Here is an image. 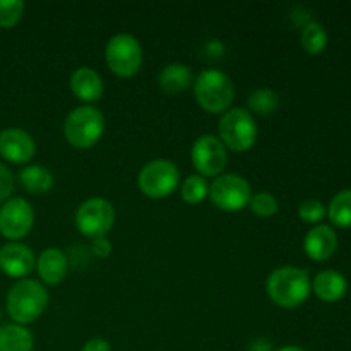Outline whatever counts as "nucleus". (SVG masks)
I'll list each match as a JSON object with an SVG mask.
<instances>
[{
    "instance_id": "obj_1",
    "label": "nucleus",
    "mask_w": 351,
    "mask_h": 351,
    "mask_svg": "<svg viewBox=\"0 0 351 351\" xmlns=\"http://www.w3.org/2000/svg\"><path fill=\"white\" fill-rule=\"evenodd\" d=\"M312 290L307 271L295 266H283L267 276V297L283 308H297L308 298Z\"/></svg>"
},
{
    "instance_id": "obj_2",
    "label": "nucleus",
    "mask_w": 351,
    "mask_h": 351,
    "mask_svg": "<svg viewBox=\"0 0 351 351\" xmlns=\"http://www.w3.org/2000/svg\"><path fill=\"white\" fill-rule=\"evenodd\" d=\"M7 312L16 324H31L43 315L48 291L34 280H21L7 293Z\"/></svg>"
},
{
    "instance_id": "obj_3",
    "label": "nucleus",
    "mask_w": 351,
    "mask_h": 351,
    "mask_svg": "<svg viewBox=\"0 0 351 351\" xmlns=\"http://www.w3.org/2000/svg\"><path fill=\"white\" fill-rule=\"evenodd\" d=\"M194 95L202 110L208 113H223L235 98V88L225 72L208 69L195 79Z\"/></svg>"
},
{
    "instance_id": "obj_4",
    "label": "nucleus",
    "mask_w": 351,
    "mask_h": 351,
    "mask_svg": "<svg viewBox=\"0 0 351 351\" xmlns=\"http://www.w3.org/2000/svg\"><path fill=\"white\" fill-rule=\"evenodd\" d=\"M105 132V117L95 106H77L64 122V134L69 144L79 149H88L101 139Z\"/></svg>"
},
{
    "instance_id": "obj_5",
    "label": "nucleus",
    "mask_w": 351,
    "mask_h": 351,
    "mask_svg": "<svg viewBox=\"0 0 351 351\" xmlns=\"http://www.w3.org/2000/svg\"><path fill=\"white\" fill-rule=\"evenodd\" d=\"M257 123L252 113L243 108L228 110L219 120V141L237 153L249 151L256 144Z\"/></svg>"
},
{
    "instance_id": "obj_6",
    "label": "nucleus",
    "mask_w": 351,
    "mask_h": 351,
    "mask_svg": "<svg viewBox=\"0 0 351 351\" xmlns=\"http://www.w3.org/2000/svg\"><path fill=\"white\" fill-rule=\"evenodd\" d=\"M105 60L110 71L115 75L132 77L143 65V47L132 34H115L106 43Z\"/></svg>"
},
{
    "instance_id": "obj_7",
    "label": "nucleus",
    "mask_w": 351,
    "mask_h": 351,
    "mask_svg": "<svg viewBox=\"0 0 351 351\" xmlns=\"http://www.w3.org/2000/svg\"><path fill=\"white\" fill-rule=\"evenodd\" d=\"M180 182V171L170 160H153L144 165L137 184L141 192L151 199L168 197L175 192Z\"/></svg>"
},
{
    "instance_id": "obj_8",
    "label": "nucleus",
    "mask_w": 351,
    "mask_h": 351,
    "mask_svg": "<svg viewBox=\"0 0 351 351\" xmlns=\"http://www.w3.org/2000/svg\"><path fill=\"white\" fill-rule=\"evenodd\" d=\"M209 197L216 208L226 213H237L247 208L252 197L250 184L237 173L219 175L209 187Z\"/></svg>"
},
{
    "instance_id": "obj_9",
    "label": "nucleus",
    "mask_w": 351,
    "mask_h": 351,
    "mask_svg": "<svg viewBox=\"0 0 351 351\" xmlns=\"http://www.w3.org/2000/svg\"><path fill=\"white\" fill-rule=\"evenodd\" d=\"M115 221V209L106 199L93 197L82 202L75 213V226L88 239L106 237Z\"/></svg>"
},
{
    "instance_id": "obj_10",
    "label": "nucleus",
    "mask_w": 351,
    "mask_h": 351,
    "mask_svg": "<svg viewBox=\"0 0 351 351\" xmlns=\"http://www.w3.org/2000/svg\"><path fill=\"white\" fill-rule=\"evenodd\" d=\"M191 158L201 177H219L228 161V153L218 137L206 134L194 143Z\"/></svg>"
},
{
    "instance_id": "obj_11",
    "label": "nucleus",
    "mask_w": 351,
    "mask_h": 351,
    "mask_svg": "<svg viewBox=\"0 0 351 351\" xmlns=\"http://www.w3.org/2000/svg\"><path fill=\"white\" fill-rule=\"evenodd\" d=\"M34 211L23 197H12L0 208V233L9 240H21L31 232Z\"/></svg>"
},
{
    "instance_id": "obj_12",
    "label": "nucleus",
    "mask_w": 351,
    "mask_h": 351,
    "mask_svg": "<svg viewBox=\"0 0 351 351\" xmlns=\"http://www.w3.org/2000/svg\"><path fill=\"white\" fill-rule=\"evenodd\" d=\"M34 153H36V144L26 130L10 127L0 132V156L3 160L23 165L31 161Z\"/></svg>"
},
{
    "instance_id": "obj_13",
    "label": "nucleus",
    "mask_w": 351,
    "mask_h": 351,
    "mask_svg": "<svg viewBox=\"0 0 351 351\" xmlns=\"http://www.w3.org/2000/svg\"><path fill=\"white\" fill-rule=\"evenodd\" d=\"M34 266H36V257L27 245L10 242L0 247V269L9 278L26 280Z\"/></svg>"
},
{
    "instance_id": "obj_14",
    "label": "nucleus",
    "mask_w": 351,
    "mask_h": 351,
    "mask_svg": "<svg viewBox=\"0 0 351 351\" xmlns=\"http://www.w3.org/2000/svg\"><path fill=\"white\" fill-rule=\"evenodd\" d=\"M336 247H338V237L328 225H317L312 228L304 240L305 252L314 261L329 259L335 254Z\"/></svg>"
},
{
    "instance_id": "obj_15",
    "label": "nucleus",
    "mask_w": 351,
    "mask_h": 351,
    "mask_svg": "<svg viewBox=\"0 0 351 351\" xmlns=\"http://www.w3.org/2000/svg\"><path fill=\"white\" fill-rule=\"evenodd\" d=\"M71 89L75 98L86 103H95L103 96V81L93 69L79 67L71 75Z\"/></svg>"
},
{
    "instance_id": "obj_16",
    "label": "nucleus",
    "mask_w": 351,
    "mask_h": 351,
    "mask_svg": "<svg viewBox=\"0 0 351 351\" xmlns=\"http://www.w3.org/2000/svg\"><path fill=\"white\" fill-rule=\"evenodd\" d=\"M67 257L60 249L43 250L36 261V269L41 280L47 285H58L67 276Z\"/></svg>"
},
{
    "instance_id": "obj_17",
    "label": "nucleus",
    "mask_w": 351,
    "mask_h": 351,
    "mask_svg": "<svg viewBox=\"0 0 351 351\" xmlns=\"http://www.w3.org/2000/svg\"><path fill=\"white\" fill-rule=\"evenodd\" d=\"M346 288H348V283H346L345 276L332 269L321 271L312 281V290L324 302L341 300L346 293Z\"/></svg>"
},
{
    "instance_id": "obj_18",
    "label": "nucleus",
    "mask_w": 351,
    "mask_h": 351,
    "mask_svg": "<svg viewBox=\"0 0 351 351\" xmlns=\"http://www.w3.org/2000/svg\"><path fill=\"white\" fill-rule=\"evenodd\" d=\"M34 338L21 324L0 326V351H33Z\"/></svg>"
},
{
    "instance_id": "obj_19",
    "label": "nucleus",
    "mask_w": 351,
    "mask_h": 351,
    "mask_svg": "<svg viewBox=\"0 0 351 351\" xmlns=\"http://www.w3.org/2000/svg\"><path fill=\"white\" fill-rule=\"evenodd\" d=\"M192 84V71L184 64H170L161 71L160 88L167 95H178Z\"/></svg>"
},
{
    "instance_id": "obj_20",
    "label": "nucleus",
    "mask_w": 351,
    "mask_h": 351,
    "mask_svg": "<svg viewBox=\"0 0 351 351\" xmlns=\"http://www.w3.org/2000/svg\"><path fill=\"white\" fill-rule=\"evenodd\" d=\"M21 185L26 189L29 194L43 195L53 187V175L48 168L41 167V165H29L19 173Z\"/></svg>"
},
{
    "instance_id": "obj_21",
    "label": "nucleus",
    "mask_w": 351,
    "mask_h": 351,
    "mask_svg": "<svg viewBox=\"0 0 351 351\" xmlns=\"http://www.w3.org/2000/svg\"><path fill=\"white\" fill-rule=\"evenodd\" d=\"M329 219L339 228L351 226V189L338 192L329 204Z\"/></svg>"
},
{
    "instance_id": "obj_22",
    "label": "nucleus",
    "mask_w": 351,
    "mask_h": 351,
    "mask_svg": "<svg viewBox=\"0 0 351 351\" xmlns=\"http://www.w3.org/2000/svg\"><path fill=\"white\" fill-rule=\"evenodd\" d=\"M326 45H328V33H326L324 26L317 21H311L308 24H305V27L302 29V47L305 48V51H308L311 55H317L324 50Z\"/></svg>"
},
{
    "instance_id": "obj_23",
    "label": "nucleus",
    "mask_w": 351,
    "mask_h": 351,
    "mask_svg": "<svg viewBox=\"0 0 351 351\" xmlns=\"http://www.w3.org/2000/svg\"><path fill=\"white\" fill-rule=\"evenodd\" d=\"M278 105H280V98L273 89H256L249 96V108L257 115H271L276 112Z\"/></svg>"
},
{
    "instance_id": "obj_24",
    "label": "nucleus",
    "mask_w": 351,
    "mask_h": 351,
    "mask_svg": "<svg viewBox=\"0 0 351 351\" xmlns=\"http://www.w3.org/2000/svg\"><path fill=\"white\" fill-rule=\"evenodd\" d=\"M182 199H184L187 204H199V202L204 201L209 195V185L206 182L204 177L201 175H191L184 180L182 184Z\"/></svg>"
},
{
    "instance_id": "obj_25",
    "label": "nucleus",
    "mask_w": 351,
    "mask_h": 351,
    "mask_svg": "<svg viewBox=\"0 0 351 351\" xmlns=\"http://www.w3.org/2000/svg\"><path fill=\"white\" fill-rule=\"evenodd\" d=\"M249 208L250 211L256 216H259V218H271V216L276 215L278 209H280V202H278V199L274 197L273 194H269V192H257L256 195L250 197Z\"/></svg>"
},
{
    "instance_id": "obj_26",
    "label": "nucleus",
    "mask_w": 351,
    "mask_h": 351,
    "mask_svg": "<svg viewBox=\"0 0 351 351\" xmlns=\"http://www.w3.org/2000/svg\"><path fill=\"white\" fill-rule=\"evenodd\" d=\"M24 14L21 0H0V27H14Z\"/></svg>"
},
{
    "instance_id": "obj_27",
    "label": "nucleus",
    "mask_w": 351,
    "mask_h": 351,
    "mask_svg": "<svg viewBox=\"0 0 351 351\" xmlns=\"http://www.w3.org/2000/svg\"><path fill=\"white\" fill-rule=\"evenodd\" d=\"M298 216L305 223H319L326 216V206L317 199H307L298 206Z\"/></svg>"
},
{
    "instance_id": "obj_28",
    "label": "nucleus",
    "mask_w": 351,
    "mask_h": 351,
    "mask_svg": "<svg viewBox=\"0 0 351 351\" xmlns=\"http://www.w3.org/2000/svg\"><path fill=\"white\" fill-rule=\"evenodd\" d=\"M14 191V177L7 167L0 163V202L9 201Z\"/></svg>"
},
{
    "instance_id": "obj_29",
    "label": "nucleus",
    "mask_w": 351,
    "mask_h": 351,
    "mask_svg": "<svg viewBox=\"0 0 351 351\" xmlns=\"http://www.w3.org/2000/svg\"><path fill=\"white\" fill-rule=\"evenodd\" d=\"M93 254L99 259H105L112 254V242H110L106 237H99V239H93V245H91Z\"/></svg>"
},
{
    "instance_id": "obj_30",
    "label": "nucleus",
    "mask_w": 351,
    "mask_h": 351,
    "mask_svg": "<svg viewBox=\"0 0 351 351\" xmlns=\"http://www.w3.org/2000/svg\"><path fill=\"white\" fill-rule=\"evenodd\" d=\"M81 351H112L110 348V343L103 338H93L82 346Z\"/></svg>"
},
{
    "instance_id": "obj_31",
    "label": "nucleus",
    "mask_w": 351,
    "mask_h": 351,
    "mask_svg": "<svg viewBox=\"0 0 351 351\" xmlns=\"http://www.w3.org/2000/svg\"><path fill=\"white\" fill-rule=\"evenodd\" d=\"M276 351H307V350L300 348V346L290 345V346H283V348H280V350H276Z\"/></svg>"
}]
</instances>
